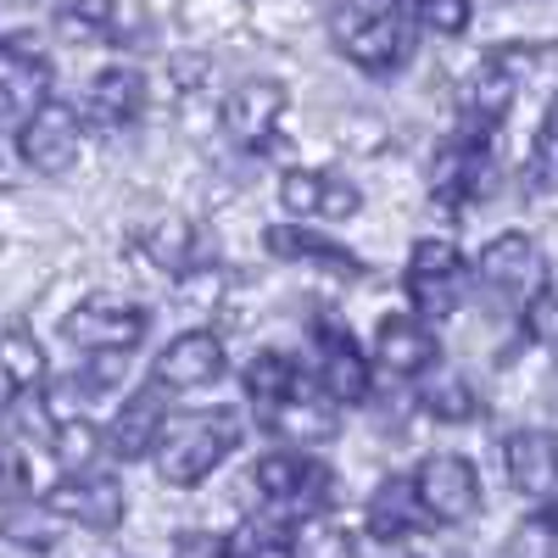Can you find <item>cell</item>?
<instances>
[{"label":"cell","instance_id":"cell-3","mask_svg":"<svg viewBox=\"0 0 558 558\" xmlns=\"http://www.w3.org/2000/svg\"><path fill=\"white\" fill-rule=\"evenodd\" d=\"M547 257H542V246L531 241V235H520V229H508V235H497V241H486V252H481V286L508 307V313H531L542 296H547Z\"/></svg>","mask_w":558,"mask_h":558},{"label":"cell","instance_id":"cell-30","mask_svg":"<svg viewBox=\"0 0 558 558\" xmlns=\"http://www.w3.org/2000/svg\"><path fill=\"white\" fill-rule=\"evenodd\" d=\"M525 324H531L536 341H553V347H558V291H547V296L525 313Z\"/></svg>","mask_w":558,"mask_h":558},{"label":"cell","instance_id":"cell-28","mask_svg":"<svg viewBox=\"0 0 558 558\" xmlns=\"http://www.w3.org/2000/svg\"><path fill=\"white\" fill-rule=\"evenodd\" d=\"M357 184H347V179H336V173H324V196H318V218H352L357 213Z\"/></svg>","mask_w":558,"mask_h":558},{"label":"cell","instance_id":"cell-14","mask_svg":"<svg viewBox=\"0 0 558 558\" xmlns=\"http://www.w3.org/2000/svg\"><path fill=\"white\" fill-rule=\"evenodd\" d=\"M0 96L12 101V112L23 123L51 101V62H45L28 39H7V45H0Z\"/></svg>","mask_w":558,"mask_h":558},{"label":"cell","instance_id":"cell-2","mask_svg":"<svg viewBox=\"0 0 558 558\" xmlns=\"http://www.w3.org/2000/svg\"><path fill=\"white\" fill-rule=\"evenodd\" d=\"M330 39L336 51L363 68V73H391L413 57V28L402 23V12L380 7V0H352V7H336L330 17Z\"/></svg>","mask_w":558,"mask_h":558},{"label":"cell","instance_id":"cell-20","mask_svg":"<svg viewBox=\"0 0 558 558\" xmlns=\"http://www.w3.org/2000/svg\"><path fill=\"white\" fill-rule=\"evenodd\" d=\"M302 391H307V386H302V368H296L291 357L257 352V357L246 363V402H252L263 418H274L279 408H291Z\"/></svg>","mask_w":558,"mask_h":558},{"label":"cell","instance_id":"cell-29","mask_svg":"<svg viewBox=\"0 0 558 558\" xmlns=\"http://www.w3.org/2000/svg\"><path fill=\"white\" fill-rule=\"evenodd\" d=\"M173 558H235V553H229V542L213 536V531H191V536L173 542Z\"/></svg>","mask_w":558,"mask_h":558},{"label":"cell","instance_id":"cell-19","mask_svg":"<svg viewBox=\"0 0 558 558\" xmlns=\"http://www.w3.org/2000/svg\"><path fill=\"white\" fill-rule=\"evenodd\" d=\"M146 112V78L140 68H101L89 78V118L107 123V129H123Z\"/></svg>","mask_w":558,"mask_h":558},{"label":"cell","instance_id":"cell-1","mask_svg":"<svg viewBox=\"0 0 558 558\" xmlns=\"http://www.w3.org/2000/svg\"><path fill=\"white\" fill-rule=\"evenodd\" d=\"M235 441H241V418L235 413H179V418H168V430H162V441H157V475L168 481V486H202L218 463L235 452Z\"/></svg>","mask_w":558,"mask_h":558},{"label":"cell","instance_id":"cell-16","mask_svg":"<svg viewBox=\"0 0 558 558\" xmlns=\"http://www.w3.org/2000/svg\"><path fill=\"white\" fill-rule=\"evenodd\" d=\"M363 525H368V536H375V542H402V536H413L418 525H425V502H418L413 481H408V475L380 481L375 492H368V502H363Z\"/></svg>","mask_w":558,"mask_h":558},{"label":"cell","instance_id":"cell-7","mask_svg":"<svg viewBox=\"0 0 558 558\" xmlns=\"http://www.w3.org/2000/svg\"><path fill=\"white\" fill-rule=\"evenodd\" d=\"M413 492L425 502V520H436V525H463L481 514V475L458 452H430L413 475Z\"/></svg>","mask_w":558,"mask_h":558},{"label":"cell","instance_id":"cell-25","mask_svg":"<svg viewBox=\"0 0 558 558\" xmlns=\"http://www.w3.org/2000/svg\"><path fill=\"white\" fill-rule=\"evenodd\" d=\"M291 558H352V536L336 520H302L291 536Z\"/></svg>","mask_w":558,"mask_h":558},{"label":"cell","instance_id":"cell-24","mask_svg":"<svg viewBox=\"0 0 558 558\" xmlns=\"http://www.w3.org/2000/svg\"><path fill=\"white\" fill-rule=\"evenodd\" d=\"M101 441H107V436L89 425V418H68V425H57V436H51V452H57L62 470L89 475V458L101 452Z\"/></svg>","mask_w":558,"mask_h":558},{"label":"cell","instance_id":"cell-18","mask_svg":"<svg viewBox=\"0 0 558 558\" xmlns=\"http://www.w3.org/2000/svg\"><path fill=\"white\" fill-rule=\"evenodd\" d=\"M263 246H268V257H279V263H313V268H330V274H363V263L352 257V252H341L336 241H324V235H313V229H302V223H274L268 235H263Z\"/></svg>","mask_w":558,"mask_h":558},{"label":"cell","instance_id":"cell-17","mask_svg":"<svg viewBox=\"0 0 558 558\" xmlns=\"http://www.w3.org/2000/svg\"><path fill=\"white\" fill-rule=\"evenodd\" d=\"M502 463H508V481L525 497H547L558 486V452L547 430H514L502 441Z\"/></svg>","mask_w":558,"mask_h":558},{"label":"cell","instance_id":"cell-21","mask_svg":"<svg viewBox=\"0 0 558 558\" xmlns=\"http://www.w3.org/2000/svg\"><path fill=\"white\" fill-rule=\"evenodd\" d=\"M45 347L28 336V330H7L0 336V386H7L12 397H28L45 386Z\"/></svg>","mask_w":558,"mask_h":558},{"label":"cell","instance_id":"cell-27","mask_svg":"<svg viewBox=\"0 0 558 558\" xmlns=\"http://www.w3.org/2000/svg\"><path fill=\"white\" fill-rule=\"evenodd\" d=\"M279 196L296 218H318V196H324V173H286L279 179Z\"/></svg>","mask_w":558,"mask_h":558},{"label":"cell","instance_id":"cell-9","mask_svg":"<svg viewBox=\"0 0 558 558\" xmlns=\"http://www.w3.org/2000/svg\"><path fill=\"white\" fill-rule=\"evenodd\" d=\"M78 140H84V118L68 101H45L23 129H17V157L34 173H68L78 157Z\"/></svg>","mask_w":558,"mask_h":558},{"label":"cell","instance_id":"cell-5","mask_svg":"<svg viewBox=\"0 0 558 558\" xmlns=\"http://www.w3.org/2000/svg\"><path fill=\"white\" fill-rule=\"evenodd\" d=\"M408 302H413V318H452L458 302H463V257L452 241L441 235H425V241H413L408 252Z\"/></svg>","mask_w":558,"mask_h":558},{"label":"cell","instance_id":"cell-22","mask_svg":"<svg viewBox=\"0 0 558 558\" xmlns=\"http://www.w3.org/2000/svg\"><path fill=\"white\" fill-rule=\"evenodd\" d=\"M418 408H425L436 425H470V418L481 413V391L463 375H436V380H425V391H418Z\"/></svg>","mask_w":558,"mask_h":558},{"label":"cell","instance_id":"cell-12","mask_svg":"<svg viewBox=\"0 0 558 558\" xmlns=\"http://www.w3.org/2000/svg\"><path fill=\"white\" fill-rule=\"evenodd\" d=\"M223 375V341L213 330H184L157 352V386L162 391H202Z\"/></svg>","mask_w":558,"mask_h":558},{"label":"cell","instance_id":"cell-10","mask_svg":"<svg viewBox=\"0 0 558 558\" xmlns=\"http://www.w3.org/2000/svg\"><path fill=\"white\" fill-rule=\"evenodd\" d=\"M45 514H57L68 525H84V531H118L123 525V486L112 475H68L45 492Z\"/></svg>","mask_w":558,"mask_h":558},{"label":"cell","instance_id":"cell-13","mask_svg":"<svg viewBox=\"0 0 558 558\" xmlns=\"http://www.w3.org/2000/svg\"><path fill=\"white\" fill-rule=\"evenodd\" d=\"M286 84L274 78H246L235 84V96L223 101V129L241 140V146H263V140L279 129V112H286Z\"/></svg>","mask_w":558,"mask_h":558},{"label":"cell","instance_id":"cell-32","mask_svg":"<svg viewBox=\"0 0 558 558\" xmlns=\"http://www.w3.org/2000/svg\"><path fill=\"white\" fill-rule=\"evenodd\" d=\"M0 397H12V391H7V386H0Z\"/></svg>","mask_w":558,"mask_h":558},{"label":"cell","instance_id":"cell-33","mask_svg":"<svg viewBox=\"0 0 558 558\" xmlns=\"http://www.w3.org/2000/svg\"><path fill=\"white\" fill-rule=\"evenodd\" d=\"M553 452H558V436H553Z\"/></svg>","mask_w":558,"mask_h":558},{"label":"cell","instance_id":"cell-34","mask_svg":"<svg viewBox=\"0 0 558 558\" xmlns=\"http://www.w3.org/2000/svg\"><path fill=\"white\" fill-rule=\"evenodd\" d=\"M547 558H558V547H553V553H547Z\"/></svg>","mask_w":558,"mask_h":558},{"label":"cell","instance_id":"cell-11","mask_svg":"<svg viewBox=\"0 0 558 558\" xmlns=\"http://www.w3.org/2000/svg\"><path fill=\"white\" fill-rule=\"evenodd\" d=\"M436 357H441V347H436L425 318L391 313L380 324V336H375V368H380V375H391V380H425L436 368Z\"/></svg>","mask_w":558,"mask_h":558},{"label":"cell","instance_id":"cell-26","mask_svg":"<svg viewBox=\"0 0 558 558\" xmlns=\"http://www.w3.org/2000/svg\"><path fill=\"white\" fill-rule=\"evenodd\" d=\"M408 12L436 28V34H463L470 28V0H408Z\"/></svg>","mask_w":558,"mask_h":558},{"label":"cell","instance_id":"cell-8","mask_svg":"<svg viewBox=\"0 0 558 558\" xmlns=\"http://www.w3.org/2000/svg\"><path fill=\"white\" fill-rule=\"evenodd\" d=\"M313 352H318V391L341 402V408H357L368 402V375H375V357H368L341 324H318L313 330Z\"/></svg>","mask_w":558,"mask_h":558},{"label":"cell","instance_id":"cell-15","mask_svg":"<svg viewBox=\"0 0 558 558\" xmlns=\"http://www.w3.org/2000/svg\"><path fill=\"white\" fill-rule=\"evenodd\" d=\"M168 430V408H162V386H146V391H134L118 413H112V425H107V447L118 458H146L157 452Z\"/></svg>","mask_w":558,"mask_h":558},{"label":"cell","instance_id":"cell-23","mask_svg":"<svg viewBox=\"0 0 558 558\" xmlns=\"http://www.w3.org/2000/svg\"><path fill=\"white\" fill-rule=\"evenodd\" d=\"M146 257H151L162 274H191V263H196V229L184 223V218H162V223H151Z\"/></svg>","mask_w":558,"mask_h":558},{"label":"cell","instance_id":"cell-4","mask_svg":"<svg viewBox=\"0 0 558 558\" xmlns=\"http://www.w3.org/2000/svg\"><path fill=\"white\" fill-rule=\"evenodd\" d=\"M252 486H257L263 502L291 508V514H302V520H318L336 497V475L324 470V463H313L307 452H296V447L263 452L257 470H252Z\"/></svg>","mask_w":558,"mask_h":558},{"label":"cell","instance_id":"cell-6","mask_svg":"<svg viewBox=\"0 0 558 558\" xmlns=\"http://www.w3.org/2000/svg\"><path fill=\"white\" fill-rule=\"evenodd\" d=\"M62 336L73 347H84L89 357H123L146 336V307L118 302V296H89L62 318Z\"/></svg>","mask_w":558,"mask_h":558},{"label":"cell","instance_id":"cell-31","mask_svg":"<svg viewBox=\"0 0 558 558\" xmlns=\"http://www.w3.org/2000/svg\"><path fill=\"white\" fill-rule=\"evenodd\" d=\"M536 157H542V168H558V107H553V112H547V123H542Z\"/></svg>","mask_w":558,"mask_h":558}]
</instances>
